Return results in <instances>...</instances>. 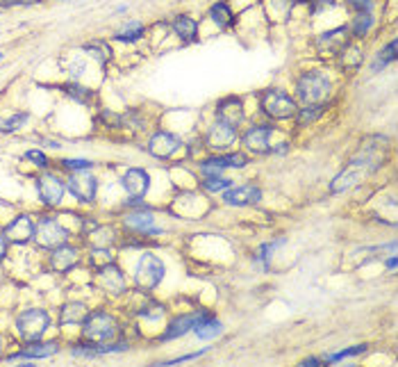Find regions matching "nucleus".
<instances>
[{"label": "nucleus", "mask_w": 398, "mask_h": 367, "mask_svg": "<svg viewBox=\"0 0 398 367\" xmlns=\"http://www.w3.org/2000/svg\"><path fill=\"white\" fill-rule=\"evenodd\" d=\"M332 94V82L323 71H305L296 80V98L303 105H325Z\"/></svg>", "instance_id": "obj_1"}, {"label": "nucleus", "mask_w": 398, "mask_h": 367, "mask_svg": "<svg viewBox=\"0 0 398 367\" xmlns=\"http://www.w3.org/2000/svg\"><path fill=\"white\" fill-rule=\"evenodd\" d=\"M260 110L264 112L269 119H275V121H284V119H291L296 117L298 112V105H296V98L289 96L284 89H266L260 94Z\"/></svg>", "instance_id": "obj_2"}, {"label": "nucleus", "mask_w": 398, "mask_h": 367, "mask_svg": "<svg viewBox=\"0 0 398 367\" xmlns=\"http://www.w3.org/2000/svg\"><path fill=\"white\" fill-rule=\"evenodd\" d=\"M119 333V324L110 313H94L87 315V320L82 322V335L84 340L94 344H110Z\"/></svg>", "instance_id": "obj_3"}, {"label": "nucleus", "mask_w": 398, "mask_h": 367, "mask_svg": "<svg viewBox=\"0 0 398 367\" xmlns=\"http://www.w3.org/2000/svg\"><path fill=\"white\" fill-rule=\"evenodd\" d=\"M48 324H51V317H48L46 310L30 308V310H23V313L18 315L16 331L25 342H39L48 331Z\"/></svg>", "instance_id": "obj_4"}, {"label": "nucleus", "mask_w": 398, "mask_h": 367, "mask_svg": "<svg viewBox=\"0 0 398 367\" xmlns=\"http://www.w3.org/2000/svg\"><path fill=\"white\" fill-rule=\"evenodd\" d=\"M162 279H164V263L153 253H144L137 263V270H134V283L141 290H153L160 285Z\"/></svg>", "instance_id": "obj_5"}, {"label": "nucleus", "mask_w": 398, "mask_h": 367, "mask_svg": "<svg viewBox=\"0 0 398 367\" xmlns=\"http://www.w3.org/2000/svg\"><path fill=\"white\" fill-rule=\"evenodd\" d=\"M32 239L39 246H44V249H57V246L69 242V230L62 228V224L51 220V217H41V220L34 224Z\"/></svg>", "instance_id": "obj_6"}, {"label": "nucleus", "mask_w": 398, "mask_h": 367, "mask_svg": "<svg viewBox=\"0 0 398 367\" xmlns=\"http://www.w3.org/2000/svg\"><path fill=\"white\" fill-rule=\"evenodd\" d=\"M348 41H351V32H348L346 25H339L335 30L319 34L314 41V48L319 55H323V58H337V55L348 46Z\"/></svg>", "instance_id": "obj_7"}, {"label": "nucleus", "mask_w": 398, "mask_h": 367, "mask_svg": "<svg viewBox=\"0 0 398 367\" xmlns=\"http://www.w3.org/2000/svg\"><path fill=\"white\" fill-rule=\"evenodd\" d=\"M66 187L80 203H94L98 182H96L94 176L89 174V169H80V171H73L69 176Z\"/></svg>", "instance_id": "obj_8"}, {"label": "nucleus", "mask_w": 398, "mask_h": 367, "mask_svg": "<svg viewBox=\"0 0 398 367\" xmlns=\"http://www.w3.org/2000/svg\"><path fill=\"white\" fill-rule=\"evenodd\" d=\"M182 139L173 135V132H166V130H160V132H155V135L148 139V153L155 155V158H160V160H169V158H173L175 153H180L182 151Z\"/></svg>", "instance_id": "obj_9"}, {"label": "nucleus", "mask_w": 398, "mask_h": 367, "mask_svg": "<svg viewBox=\"0 0 398 367\" xmlns=\"http://www.w3.org/2000/svg\"><path fill=\"white\" fill-rule=\"evenodd\" d=\"M248 165V158L244 153H223L214 155L201 162V174L203 176H223L225 169H241Z\"/></svg>", "instance_id": "obj_10"}, {"label": "nucleus", "mask_w": 398, "mask_h": 367, "mask_svg": "<svg viewBox=\"0 0 398 367\" xmlns=\"http://www.w3.org/2000/svg\"><path fill=\"white\" fill-rule=\"evenodd\" d=\"M271 137H273L271 126H251V128L244 132V137H241V144L255 155H264V153L273 151Z\"/></svg>", "instance_id": "obj_11"}, {"label": "nucleus", "mask_w": 398, "mask_h": 367, "mask_svg": "<svg viewBox=\"0 0 398 367\" xmlns=\"http://www.w3.org/2000/svg\"><path fill=\"white\" fill-rule=\"evenodd\" d=\"M234 142H237V128L230 123H223V121H216L214 126H210L208 135H205V144H208V148L219 151V153L227 151Z\"/></svg>", "instance_id": "obj_12"}, {"label": "nucleus", "mask_w": 398, "mask_h": 367, "mask_svg": "<svg viewBox=\"0 0 398 367\" xmlns=\"http://www.w3.org/2000/svg\"><path fill=\"white\" fill-rule=\"evenodd\" d=\"M244 117H246L244 101H241L239 96H225L216 103V121L230 123L237 128V126L244 121Z\"/></svg>", "instance_id": "obj_13"}, {"label": "nucleus", "mask_w": 398, "mask_h": 367, "mask_svg": "<svg viewBox=\"0 0 398 367\" xmlns=\"http://www.w3.org/2000/svg\"><path fill=\"white\" fill-rule=\"evenodd\" d=\"M205 317H208V313H203V310H196V313L175 317V320L166 327L164 335H162V340H175V338H182V335L191 333V331H194L198 324L205 320Z\"/></svg>", "instance_id": "obj_14"}, {"label": "nucleus", "mask_w": 398, "mask_h": 367, "mask_svg": "<svg viewBox=\"0 0 398 367\" xmlns=\"http://www.w3.org/2000/svg\"><path fill=\"white\" fill-rule=\"evenodd\" d=\"M37 189H39V199L46 203V206H60L62 203V196H64V189H66V185L57 178L55 174H44L39 176L37 180Z\"/></svg>", "instance_id": "obj_15"}, {"label": "nucleus", "mask_w": 398, "mask_h": 367, "mask_svg": "<svg viewBox=\"0 0 398 367\" xmlns=\"http://www.w3.org/2000/svg\"><path fill=\"white\" fill-rule=\"evenodd\" d=\"M123 189L127 192V196H132V199H144L148 187H151V176H148L144 169H127L123 174Z\"/></svg>", "instance_id": "obj_16"}, {"label": "nucleus", "mask_w": 398, "mask_h": 367, "mask_svg": "<svg viewBox=\"0 0 398 367\" xmlns=\"http://www.w3.org/2000/svg\"><path fill=\"white\" fill-rule=\"evenodd\" d=\"M223 201L227 206H253V203L262 201V189L255 185L227 187L223 192Z\"/></svg>", "instance_id": "obj_17"}, {"label": "nucleus", "mask_w": 398, "mask_h": 367, "mask_svg": "<svg viewBox=\"0 0 398 367\" xmlns=\"http://www.w3.org/2000/svg\"><path fill=\"white\" fill-rule=\"evenodd\" d=\"M3 233H5V237L10 239V242L25 244V242H30L32 235H34V222L27 215H21L10 226H7Z\"/></svg>", "instance_id": "obj_18"}, {"label": "nucleus", "mask_w": 398, "mask_h": 367, "mask_svg": "<svg viewBox=\"0 0 398 367\" xmlns=\"http://www.w3.org/2000/svg\"><path fill=\"white\" fill-rule=\"evenodd\" d=\"M155 224V215L151 210H139V213H130L125 217V226L130 230H137V233H146V235H158V228H153Z\"/></svg>", "instance_id": "obj_19"}, {"label": "nucleus", "mask_w": 398, "mask_h": 367, "mask_svg": "<svg viewBox=\"0 0 398 367\" xmlns=\"http://www.w3.org/2000/svg\"><path fill=\"white\" fill-rule=\"evenodd\" d=\"M77 249H73V246H66V244H62V246H57V249H53V256H51V267L55 272H69L71 267H73L77 263Z\"/></svg>", "instance_id": "obj_20"}, {"label": "nucleus", "mask_w": 398, "mask_h": 367, "mask_svg": "<svg viewBox=\"0 0 398 367\" xmlns=\"http://www.w3.org/2000/svg\"><path fill=\"white\" fill-rule=\"evenodd\" d=\"M171 27H173L175 37L180 39L182 44H191V41H196V37H198V23L191 16H187V14L175 16Z\"/></svg>", "instance_id": "obj_21"}, {"label": "nucleus", "mask_w": 398, "mask_h": 367, "mask_svg": "<svg viewBox=\"0 0 398 367\" xmlns=\"http://www.w3.org/2000/svg\"><path fill=\"white\" fill-rule=\"evenodd\" d=\"M57 354V344L55 342H48V344H30V347L16 351V354L7 356V361H30V358H48Z\"/></svg>", "instance_id": "obj_22"}, {"label": "nucleus", "mask_w": 398, "mask_h": 367, "mask_svg": "<svg viewBox=\"0 0 398 367\" xmlns=\"http://www.w3.org/2000/svg\"><path fill=\"white\" fill-rule=\"evenodd\" d=\"M98 279H101V285L105 287V290H110V292H123L125 290L123 274H121V270H116V267H114L112 263L101 267V274H98Z\"/></svg>", "instance_id": "obj_23"}, {"label": "nucleus", "mask_w": 398, "mask_h": 367, "mask_svg": "<svg viewBox=\"0 0 398 367\" xmlns=\"http://www.w3.org/2000/svg\"><path fill=\"white\" fill-rule=\"evenodd\" d=\"M366 171L362 167H358V165H353L351 162V167L346 169V171H341L335 180H332V185H330V192H344V189H348V187H353L355 182H358L362 176H364Z\"/></svg>", "instance_id": "obj_24"}, {"label": "nucleus", "mask_w": 398, "mask_h": 367, "mask_svg": "<svg viewBox=\"0 0 398 367\" xmlns=\"http://www.w3.org/2000/svg\"><path fill=\"white\" fill-rule=\"evenodd\" d=\"M373 27V14L371 12H360L355 14L353 23L348 25V32H351V39H364Z\"/></svg>", "instance_id": "obj_25"}, {"label": "nucleus", "mask_w": 398, "mask_h": 367, "mask_svg": "<svg viewBox=\"0 0 398 367\" xmlns=\"http://www.w3.org/2000/svg\"><path fill=\"white\" fill-rule=\"evenodd\" d=\"M116 242V233L110 226H94V230L89 233V244L94 249H110Z\"/></svg>", "instance_id": "obj_26"}, {"label": "nucleus", "mask_w": 398, "mask_h": 367, "mask_svg": "<svg viewBox=\"0 0 398 367\" xmlns=\"http://www.w3.org/2000/svg\"><path fill=\"white\" fill-rule=\"evenodd\" d=\"M210 19L212 23H214L219 30H225V27H230L234 23V14L230 10V5L227 3H214L210 7Z\"/></svg>", "instance_id": "obj_27"}, {"label": "nucleus", "mask_w": 398, "mask_h": 367, "mask_svg": "<svg viewBox=\"0 0 398 367\" xmlns=\"http://www.w3.org/2000/svg\"><path fill=\"white\" fill-rule=\"evenodd\" d=\"M337 58L341 60V67H344V69H358L362 62H364V55H362V46L355 44V41H348V46L337 55Z\"/></svg>", "instance_id": "obj_28"}, {"label": "nucleus", "mask_w": 398, "mask_h": 367, "mask_svg": "<svg viewBox=\"0 0 398 367\" xmlns=\"http://www.w3.org/2000/svg\"><path fill=\"white\" fill-rule=\"evenodd\" d=\"M194 333L198 340H214V338H219L223 333V324L219 320H212V317L208 315L205 320L198 324V327L194 329Z\"/></svg>", "instance_id": "obj_29"}, {"label": "nucleus", "mask_w": 398, "mask_h": 367, "mask_svg": "<svg viewBox=\"0 0 398 367\" xmlns=\"http://www.w3.org/2000/svg\"><path fill=\"white\" fill-rule=\"evenodd\" d=\"M89 310L84 303L80 301H73V303H66V306L62 308V324H82L87 320Z\"/></svg>", "instance_id": "obj_30"}, {"label": "nucleus", "mask_w": 398, "mask_h": 367, "mask_svg": "<svg viewBox=\"0 0 398 367\" xmlns=\"http://www.w3.org/2000/svg\"><path fill=\"white\" fill-rule=\"evenodd\" d=\"M144 34H146V25L141 23V21H127V23L116 32V39L132 44V41H139Z\"/></svg>", "instance_id": "obj_31"}, {"label": "nucleus", "mask_w": 398, "mask_h": 367, "mask_svg": "<svg viewBox=\"0 0 398 367\" xmlns=\"http://www.w3.org/2000/svg\"><path fill=\"white\" fill-rule=\"evenodd\" d=\"M325 105H305V108H301L296 112V123L301 126V128H305V126L314 123L319 117L323 115Z\"/></svg>", "instance_id": "obj_32"}, {"label": "nucleus", "mask_w": 398, "mask_h": 367, "mask_svg": "<svg viewBox=\"0 0 398 367\" xmlns=\"http://www.w3.org/2000/svg\"><path fill=\"white\" fill-rule=\"evenodd\" d=\"M64 91H66V94L73 98V101L82 103V105H91V101H94V91L87 89V87H80L77 82L64 84Z\"/></svg>", "instance_id": "obj_33"}, {"label": "nucleus", "mask_w": 398, "mask_h": 367, "mask_svg": "<svg viewBox=\"0 0 398 367\" xmlns=\"http://www.w3.org/2000/svg\"><path fill=\"white\" fill-rule=\"evenodd\" d=\"M27 119H30L27 112H16V115H12L10 119H3V121H0V132H5V135H10V132H16V130H21L27 123Z\"/></svg>", "instance_id": "obj_34"}, {"label": "nucleus", "mask_w": 398, "mask_h": 367, "mask_svg": "<svg viewBox=\"0 0 398 367\" xmlns=\"http://www.w3.org/2000/svg\"><path fill=\"white\" fill-rule=\"evenodd\" d=\"M394 60H396V39L389 41V44L378 53V58L373 62V71H380V69H385L387 64H392Z\"/></svg>", "instance_id": "obj_35"}, {"label": "nucleus", "mask_w": 398, "mask_h": 367, "mask_svg": "<svg viewBox=\"0 0 398 367\" xmlns=\"http://www.w3.org/2000/svg\"><path fill=\"white\" fill-rule=\"evenodd\" d=\"M230 178H223V176H205L203 180V187L208 189V192H225L227 187H232Z\"/></svg>", "instance_id": "obj_36"}, {"label": "nucleus", "mask_w": 398, "mask_h": 367, "mask_svg": "<svg viewBox=\"0 0 398 367\" xmlns=\"http://www.w3.org/2000/svg\"><path fill=\"white\" fill-rule=\"evenodd\" d=\"M71 354H73L75 358H96V356H101V349H98L94 342L91 344H75V347L71 349Z\"/></svg>", "instance_id": "obj_37"}, {"label": "nucleus", "mask_w": 398, "mask_h": 367, "mask_svg": "<svg viewBox=\"0 0 398 367\" xmlns=\"http://www.w3.org/2000/svg\"><path fill=\"white\" fill-rule=\"evenodd\" d=\"M366 351V344H358V347H353V349H344V351H339V354H332L325 358V363H335V361H344V358H351V356H360V354H364Z\"/></svg>", "instance_id": "obj_38"}, {"label": "nucleus", "mask_w": 398, "mask_h": 367, "mask_svg": "<svg viewBox=\"0 0 398 367\" xmlns=\"http://www.w3.org/2000/svg\"><path fill=\"white\" fill-rule=\"evenodd\" d=\"M348 7H351L353 12H371L373 10V0H346Z\"/></svg>", "instance_id": "obj_39"}, {"label": "nucleus", "mask_w": 398, "mask_h": 367, "mask_svg": "<svg viewBox=\"0 0 398 367\" xmlns=\"http://www.w3.org/2000/svg\"><path fill=\"white\" fill-rule=\"evenodd\" d=\"M62 165L66 167L69 171H80V169H91V162H89V160H82V158H77V160H64Z\"/></svg>", "instance_id": "obj_40"}, {"label": "nucleus", "mask_w": 398, "mask_h": 367, "mask_svg": "<svg viewBox=\"0 0 398 367\" xmlns=\"http://www.w3.org/2000/svg\"><path fill=\"white\" fill-rule=\"evenodd\" d=\"M25 158L30 160V162H34V165L41 167V169L48 167V158H46V155L41 153V151H34V148H32V151H27V153H25Z\"/></svg>", "instance_id": "obj_41"}, {"label": "nucleus", "mask_w": 398, "mask_h": 367, "mask_svg": "<svg viewBox=\"0 0 398 367\" xmlns=\"http://www.w3.org/2000/svg\"><path fill=\"white\" fill-rule=\"evenodd\" d=\"M7 246H10V239L5 237V233H0V260L7 256Z\"/></svg>", "instance_id": "obj_42"}, {"label": "nucleus", "mask_w": 398, "mask_h": 367, "mask_svg": "<svg viewBox=\"0 0 398 367\" xmlns=\"http://www.w3.org/2000/svg\"><path fill=\"white\" fill-rule=\"evenodd\" d=\"M323 361H319V358H308V361H303L305 367H316V365H321Z\"/></svg>", "instance_id": "obj_43"}, {"label": "nucleus", "mask_w": 398, "mask_h": 367, "mask_svg": "<svg viewBox=\"0 0 398 367\" xmlns=\"http://www.w3.org/2000/svg\"><path fill=\"white\" fill-rule=\"evenodd\" d=\"M387 267H389V270H396V258H389L387 260Z\"/></svg>", "instance_id": "obj_44"}, {"label": "nucleus", "mask_w": 398, "mask_h": 367, "mask_svg": "<svg viewBox=\"0 0 398 367\" xmlns=\"http://www.w3.org/2000/svg\"><path fill=\"white\" fill-rule=\"evenodd\" d=\"M294 3H308V5H312V0H294Z\"/></svg>", "instance_id": "obj_45"}, {"label": "nucleus", "mask_w": 398, "mask_h": 367, "mask_svg": "<svg viewBox=\"0 0 398 367\" xmlns=\"http://www.w3.org/2000/svg\"><path fill=\"white\" fill-rule=\"evenodd\" d=\"M3 58H5V55H3V53H0V62H3Z\"/></svg>", "instance_id": "obj_46"}]
</instances>
